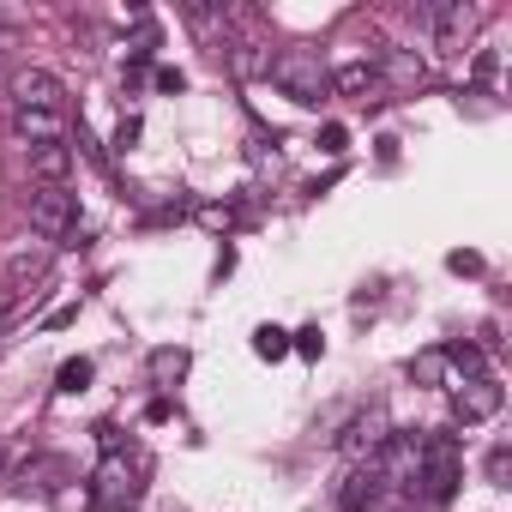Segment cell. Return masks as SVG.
Segmentation results:
<instances>
[{
    "mask_svg": "<svg viewBox=\"0 0 512 512\" xmlns=\"http://www.w3.org/2000/svg\"><path fill=\"white\" fill-rule=\"evenodd\" d=\"M169 416H175V404H169V398H151V404H145V422H169Z\"/></svg>",
    "mask_w": 512,
    "mask_h": 512,
    "instance_id": "484cf974",
    "label": "cell"
},
{
    "mask_svg": "<svg viewBox=\"0 0 512 512\" xmlns=\"http://www.w3.org/2000/svg\"><path fill=\"white\" fill-rule=\"evenodd\" d=\"M506 476H512V452H506V446H494V452H488V482H494V488H506Z\"/></svg>",
    "mask_w": 512,
    "mask_h": 512,
    "instance_id": "44dd1931",
    "label": "cell"
},
{
    "mask_svg": "<svg viewBox=\"0 0 512 512\" xmlns=\"http://www.w3.org/2000/svg\"><path fill=\"white\" fill-rule=\"evenodd\" d=\"M25 163H31V175L43 187H67V175H73V151L67 145H25Z\"/></svg>",
    "mask_w": 512,
    "mask_h": 512,
    "instance_id": "30bf717a",
    "label": "cell"
},
{
    "mask_svg": "<svg viewBox=\"0 0 512 512\" xmlns=\"http://www.w3.org/2000/svg\"><path fill=\"white\" fill-rule=\"evenodd\" d=\"M13 133L25 145H61L67 139V109H13Z\"/></svg>",
    "mask_w": 512,
    "mask_h": 512,
    "instance_id": "ba28073f",
    "label": "cell"
},
{
    "mask_svg": "<svg viewBox=\"0 0 512 512\" xmlns=\"http://www.w3.org/2000/svg\"><path fill=\"white\" fill-rule=\"evenodd\" d=\"M25 19H31V13H25V7H7V0H0V31H19V25H25Z\"/></svg>",
    "mask_w": 512,
    "mask_h": 512,
    "instance_id": "d4e9b609",
    "label": "cell"
},
{
    "mask_svg": "<svg viewBox=\"0 0 512 512\" xmlns=\"http://www.w3.org/2000/svg\"><path fill=\"white\" fill-rule=\"evenodd\" d=\"M446 266H452V272H482V253H452Z\"/></svg>",
    "mask_w": 512,
    "mask_h": 512,
    "instance_id": "4316f807",
    "label": "cell"
},
{
    "mask_svg": "<svg viewBox=\"0 0 512 512\" xmlns=\"http://www.w3.org/2000/svg\"><path fill=\"white\" fill-rule=\"evenodd\" d=\"M266 73H272V85H278L290 103H308V109L332 91V73H326V61H320L314 49H284V55L266 61Z\"/></svg>",
    "mask_w": 512,
    "mask_h": 512,
    "instance_id": "7a4b0ae2",
    "label": "cell"
},
{
    "mask_svg": "<svg viewBox=\"0 0 512 512\" xmlns=\"http://www.w3.org/2000/svg\"><path fill=\"white\" fill-rule=\"evenodd\" d=\"M290 350H302L308 362H320V350H326V338H320V326H308V332H290Z\"/></svg>",
    "mask_w": 512,
    "mask_h": 512,
    "instance_id": "ffe728a7",
    "label": "cell"
},
{
    "mask_svg": "<svg viewBox=\"0 0 512 512\" xmlns=\"http://www.w3.org/2000/svg\"><path fill=\"white\" fill-rule=\"evenodd\" d=\"M0 464H7V452H0Z\"/></svg>",
    "mask_w": 512,
    "mask_h": 512,
    "instance_id": "83f0119b",
    "label": "cell"
},
{
    "mask_svg": "<svg viewBox=\"0 0 512 512\" xmlns=\"http://www.w3.org/2000/svg\"><path fill=\"white\" fill-rule=\"evenodd\" d=\"M157 91H187V73L181 67H157Z\"/></svg>",
    "mask_w": 512,
    "mask_h": 512,
    "instance_id": "603a6c76",
    "label": "cell"
},
{
    "mask_svg": "<svg viewBox=\"0 0 512 512\" xmlns=\"http://www.w3.org/2000/svg\"><path fill=\"white\" fill-rule=\"evenodd\" d=\"M374 73H380V79H392V85H422V79H428L422 55H410V49H386V55L374 61Z\"/></svg>",
    "mask_w": 512,
    "mask_h": 512,
    "instance_id": "7c38bea8",
    "label": "cell"
},
{
    "mask_svg": "<svg viewBox=\"0 0 512 512\" xmlns=\"http://www.w3.org/2000/svg\"><path fill=\"white\" fill-rule=\"evenodd\" d=\"M446 350V368H458L464 380H482V350L476 344H440Z\"/></svg>",
    "mask_w": 512,
    "mask_h": 512,
    "instance_id": "2e32d148",
    "label": "cell"
},
{
    "mask_svg": "<svg viewBox=\"0 0 512 512\" xmlns=\"http://www.w3.org/2000/svg\"><path fill=\"white\" fill-rule=\"evenodd\" d=\"M410 380L416 386H446V350L434 344V350H416L410 356Z\"/></svg>",
    "mask_w": 512,
    "mask_h": 512,
    "instance_id": "5bb4252c",
    "label": "cell"
},
{
    "mask_svg": "<svg viewBox=\"0 0 512 512\" xmlns=\"http://www.w3.org/2000/svg\"><path fill=\"white\" fill-rule=\"evenodd\" d=\"M181 374H187V350H157V356H151V380H157V386H175Z\"/></svg>",
    "mask_w": 512,
    "mask_h": 512,
    "instance_id": "e0dca14e",
    "label": "cell"
},
{
    "mask_svg": "<svg viewBox=\"0 0 512 512\" xmlns=\"http://www.w3.org/2000/svg\"><path fill=\"white\" fill-rule=\"evenodd\" d=\"M91 374H97V368H91L85 356H73V362H61V374H55V392H67V398H73V392H85V386H91Z\"/></svg>",
    "mask_w": 512,
    "mask_h": 512,
    "instance_id": "ac0fdd59",
    "label": "cell"
},
{
    "mask_svg": "<svg viewBox=\"0 0 512 512\" xmlns=\"http://www.w3.org/2000/svg\"><path fill=\"white\" fill-rule=\"evenodd\" d=\"M452 410H458V422L464 428H476V422H488V416H500V386L482 374V380H464L458 392H452Z\"/></svg>",
    "mask_w": 512,
    "mask_h": 512,
    "instance_id": "8992f818",
    "label": "cell"
},
{
    "mask_svg": "<svg viewBox=\"0 0 512 512\" xmlns=\"http://www.w3.org/2000/svg\"><path fill=\"white\" fill-rule=\"evenodd\" d=\"M133 494H139V482H133L127 458H121V452H109V458L97 464V506H103V512H115V506H133Z\"/></svg>",
    "mask_w": 512,
    "mask_h": 512,
    "instance_id": "52a82bcc",
    "label": "cell"
},
{
    "mask_svg": "<svg viewBox=\"0 0 512 512\" xmlns=\"http://www.w3.org/2000/svg\"><path fill=\"white\" fill-rule=\"evenodd\" d=\"M133 139H139V115H127V121L115 127V151H133Z\"/></svg>",
    "mask_w": 512,
    "mask_h": 512,
    "instance_id": "cb8c5ba5",
    "label": "cell"
},
{
    "mask_svg": "<svg viewBox=\"0 0 512 512\" xmlns=\"http://www.w3.org/2000/svg\"><path fill=\"white\" fill-rule=\"evenodd\" d=\"M338 446H344V452H350L356 464H368V458H380V452L392 446V422H386V410H380V404H368V410H356Z\"/></svg>",
    "mask_w": 512,
    "mask_h": 512,
    "instance_id": "277c9868",
    "label": "cell"
},
{
    "mask_svg": "<svg viewBox=\"0 0 512 512\" xmlns=\"http://www.w3.org/2000/svg\"><path fill=\"white\" fill-rule=\"evenodd\" d=\"M253 356H260V362H284L290 356V332L284 326H260V332H253Z\"/></svg>",
    "mask_w": 512,
    "mask_h": 512,
    "instance_id": "9a60e30c",
    "label": "cell"
},
{
    "mask_svg": "<svg viewBox=\"0 0 512 512\" xmlns=\"http://www.w3.org/2000/svg\"><path fill=\"white\" fill-rule=\"evenodd\" d=\"M7 91H13V109H61V103H67V85H61L55 73H43V67L13 73Z\"/></svg>",
    "mask_w": 512,
    "mask_h": 512,
    "instance_id": "5b68a950",
    "label": "cell"
},
{
    "mask_svg": "<svg viewBox=\"0 0 512 512\" xmlns=\"http://www.w3.org/2000/svg\"><path fill=\"white\" fill-rule=\"evenodd\" d=\"M344 145H350V133H344V127H338V121H332V127H326V133H320V151H326V157H338V151H344Z\"/></svg>",
    "mask_w": 512,
    "mask_h": 512,
    "instance_id": "7402d4cb",
    "label": "cell"
},
{
    "mask_svg": "<svg viewBox=\"0 0 512 512\" xmlns=\"http://www.w3.org/2000/svg\"><path fill=\"white\" fill-rule=\"evenodd\" d=\"M380 488H386V476H380V464L368 458V464H356L350 482L338 488V506H344V512H368V506L380 500Z\"/></svg>",
    "mask_w": 512,
    "mask_h": 512,
    "instance_id": "9c48e42d",
    "label": "cell"
},
{
    "mask_svg": "<svg viewBox=\"0 0 512 512\" xmlns=\"http://www.w3.org/2000/svg\"><path fill=\"white\" fill-rule=\"evenodd\" d=\"M49 260H55V247H49V241H37V247H19L13 260H7V278H13V290H19V284H37V278L49 272Z\"/></svg>",
    "mask_w": 512,
    "mask_h": 512,
    "instance_id": "8fae6325",
    "label": "cell"
},
{
    "mask_svg": "<svg viewBox=\"0 0 512 512\" xmlns=\"http://www.w3.org/2000/svg\"><path fill=\"white\" fill-rule=\"evenodd\" d=\"M199 223L223 235V229H235V205H199Z\"/></svg>",
    "mask_w": 512,
    "mask_h": 512,
    "instance_id": "d6986e66",
    "label": "cell"
},
{
    "mask_svg": "<svg viewBox=\"0 0 512 512\" xmlns=\"http://www.w3.org/2000/svg\"><path fill=\"white\" fill-rule=\"evenodd\" d=\"M416 482H422V500H428V506H446V500L458 494V482H464V452H458L452 434L416 440Z\"/></svg>",
    "mask_w": 512,
    "mask_h": 512,
    "instance_id": "6da1fadb",
    "label": "cell"
},
{
    "mask_svg": "<svg viewBox=\"0 0 512 512\" xmlns=\"http://www.w3.org/2000/svg\"><path fill=\"white\" fill-rule=\"evenodd\" d=\"M73 223H79V199H73L67 187H43V193H31V229H37L43 241H67Z\"/></svg>",
    "mask_w": 512,
    "mask_h": 512,
    "instance_id": "3957f363",
    "label": "cell"
},
{
    "mask_svg": "<svg viewBox=\"0 0 512 512\" xmlns=\"http://www.w3.org/2000/svg\"><path fill=\"white\" fill-rule=\"evenodd\" d=\"M374 85H380L374 61H344V67L332 73V91H344V97H362V91H374Z\"/></svg>",
    "mask_w": 512,
    "mask_h": 512,
    "instance_id": "4fadbf2b",
    "label": "cell"
}]
</instances>
